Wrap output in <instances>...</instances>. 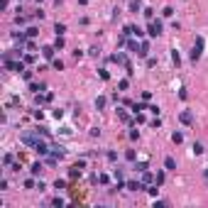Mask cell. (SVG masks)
I'll list each match as a JSON object with an SVG mask.
<instances>
[{"mask_svg": "<svg viewBox=\"0 0 208 208\" xmlns=\"http://www.w3.org/2000/svg\"><path fill=\"white\" fill-rule=\"evenodd\" d=\"M52 66H54L56 71H61L64 69V61H61V59H52Z\"/></svg>", "mask_w": 208, "mask_h": 208, "instance_id": "obj_20", "label": "cell"}, {"mask_svg": "<svg viewBox=\"0 0 208 208\" xmlns=\"http://www.w3.org/2000/svg\"><path fill=\"white\" fill-rule=\"evenodd\" d=\"M52 206H64V198H59V196H56V198H52Z\"/></svg>", "mask_w": 208, "mask_h": 208, "instance_id": "obj_35", "label": "cell"}, {"mask_svg": "<svg viewBox=\"0 0 208 208\" xmlns=\"http://www.w3.org/2000/svg\"><path fill=\"white\" fill-rule=\"evenodd\" d=\"M201 152H203V144L196 142V144H193V154H201Z\"/></svg>", "mask_w": 208, "mask_h": 208, "instance_id": "obj_30", "label": "cell"}, {"mask_svg": "<svg viewBox=\"0 0 208 208\" xmlns=\"http://www.w3.org/2000/svg\"><path fill=\"white\" fill-rule=\"evenodd\" d=\"M147 110H149V113H152V115H159V108H157V105H149V108H147Z\"/></svg>", "mask_w": 208, "mask_h": 208, "instance_id": "obj_40", "label": "cell"}, {"mask_svg": "<svg viewBox=\"0 0 208 208\" xmlns=\"http://www.w3.org/2000/svg\"><path fill=\"white\" fill-rule=\"evenodd\" d=\"M15 25L25 27V25H27V17H25V15H17V17H15Z\"/></svg>", "mask_w": 208, "mask_h": 208, "instance_id": "obj_19", "label": "cell"}, {"mask_svg": "<svg viewBox=\"0 0 208 208\" xmlns=\"http://www.w3.org/2000/svg\"><path fill=\"white\" fill-rule=\"evenodd\" d=\"M137 54H139V56H147V54H149V42H142V44H139Z\"/></svg>", "mask_w": 208, "mask_h": 208, "instance_id": "obj_9", "label": "cell"}, {"mask_svg": "<svg viewBox=\"0 0 208 208\" xmlns=\"http://www.w3.org/2000/svg\"><path fill=\"white\" fill-rule=\"evenodd\" d=\"M164 167H167L169 172H174V169H176V162H174V157H167V159H164Z\"/></svg>", "mask_w": 208, "mask_h": 208, "instance_id": "obj_12", "label": "cell"}, {"mask_svg": "<svg viewBox=\"0 0 208 208\" xmlns=\"http://www.w3.org/2000/svg\"><path fill=\"white\" fill-rule=\"evenodd\" d=\"M22 78H25V81H32V71L25 69V71H22Z\"/></svg>", "mask_w": 208, "mask_h": 208, "instance_id": "obj_36", "label": "cell"}, {"mask_svg": "<svg viewBox=\"0 0 208 208\" xmlns=\"http://www.w3.org/2000/svg\"><path fill=\"white\" fill-rule=\"evenodd\" d=\"M35 2H39V5H42V2H44V0H35Z\"/></svg>", "mask_w": 208, "mask_h": 208, "instance_id": "obj_45", "label": "cell"}, {"mask_svg": "<svg viewBox=\"0 0 208 208\" xmlns=\"http://www.w3.org/2000/svg\"><path fill=\"white\" fill-rule=\"evenodd\" d=\"M201 56H203V37H196V42H193V49H191V61L196 64Z\"/></svg>", "mask_w": 208, "mask_h": 208, "instance_id": "obj_1", "label": "cell"}, {"mask_svg": "<svg viewBox=\"0 0 208 208\" xmlns=\"http://www.w3.org/2000/svg\"><path fill=\"white\" fill-rule=\"evenodd\" d=\"M54 52H56V47H54V44H47V47H44V49H42V56H44V59H49V61H52V59H54Z\"/></svg>", "mask_w": 208, "mask_h": 208, "instance_id": "obj_5", "label": "cell"}, {"mask_svg": "<svg viewBox=\"0 0 208 208\" xmlns=\"http://www.w3.org/2000/svg\"><path fill=\"white\" fill-rule=\"evenodd\" d=\"M2 164H5V167H12V154H5V157H2Z\"/></svg>", "mask_w": 208, "mask_h": 208, "instance_id": "obj_27", "label": "cell"}, {"mask_svg": "<svg viewBox=\"0 0 208 208\" xmlns=\"http://www.w3.org/2000/svg\"><path fill=\"white\" fill-rule=\"evenodd\" d=\"M35 186H37V184L32 181V179H27V181H25V189H35Z\"/></svg>", "mask_w": 208, "mask_h": 208, "instance_id": "obj_41", "label": "cell"}, {"mask_svg": "<svg viewBox=\"0 0 208 208\" xmlns=\"http://www.w3.org/2000/svg\"><path fill=\"white\" fill-rule=\"evenodd\" d=\"M203 179H206V181H208V167H206V172H203Z\"/></svg>", "mask_w": 208, "mask_h": 208, "instance_id": "obj_44", "label": "cell"}, {"mask_svg": "<svg viewBox=\"0 0 208 208\" xmlns=\"http://www.w3.org/2000/svg\"><path fill=\"white\" fill-rule=\"evenodd\" d=\"M125 159H127V162H135V149H127V152H125Z\"/></svg>", "mask_w": 208, "mask_h": 208, "instance_id": "obj_26", "label": "cell"}, {"mask_svg": "<svg viewBox=\"0 0 208 208\" xmlns=\"http://www.w3.org/2000/svg\"><path fill=\"white\" fill-rule=\"evenodd\" d=\"M172 142H174V144H181V142H184V135H181V132H174V135H172Z\"/></svg>", "mask_w": 208, "mask_h": 208, "instance_id": "obj_18", "label": "cell"}, {"mask_svg": "<svg viewBox=\"0 0 208 208\" xmlns=\"http://www.w3.org/2000/svg\"><path fill=\"white\" fill-rule=\"evenodd\" d=\"M144 17H147V20H154V10H152V7H144Z\"/></svg>", "mask_w": 208, "mask_h": 208, "instance_id": "obj_25", "label": "cell"}, {"mask_svg": "<svg viewBox=\"0 0 208 208\" xmlns=\"http://www.w3.org/2000/svg\"><path fill=\"white\" fill-rule=\"evenodd\" d=\"M88 54H91V56H98V54H101V49H98V47H91V49H88Z\"/></svg>", "mask_w": 208, "mask_h": 208, "instance_id": "obj_34", "label": "cell"}, {"mask_svg": "<svg viewBox=\"0 0 208 208\" xmlns=\"http://www.w3.org/2000/svg\"><path fill=\"white\" fill-rule=\"evenodd\" d=\"M7 5H10V0H0V7L2 10H7Z\"/></svg>", "mask_w": 208, "mask_h": 208, "instance_id": "obj_43", "label": "cell"}, {"mask_svg": "<svg viewBox=\"0 0 208 208\" xmlns=\"http://www.w3.org/2000/svg\"><path fill=\"white\" fill-rule=\"evenodd\" d=\"M142 110H147L144 103H132V113H142Z\"/></svg>", "mask_w": 208, "mask_h": 208, "instance_id": "obj_23", "label": "cell"}, {"mask_svg": "<svg viewBox=\"0 0 208 208\" xmlns=\"http://www.w3.org/2000/svg\"><path fill=\"white\" fill-rule=\"evenodd\" d=\"M172 61H174V66H179V64H181V56H179V52H176V49L172 52Z\"/></svg>", "mask_w": 208, "mask_h": 208, "instance_id": "obj_21", "label": "cell"}, {"mask_svg": "<svg viewBox=\"0 0 208 208\" xmlns=\"http://www.w3.org/2000/svg\"><path fill=\"white\" fill-rule=\"evenodd\" d=\"M54 47H56V52L64 49V37H56V39H54Z\"/></svg>", "mask_w": 208, "mask_h": 208, "instance_id": "obj_22", "label": "cell"}, {"mask_svg": "<svg viewBox=\"0 0 208 208\" xmlns=\"http://www.w3.org/2000/svg\"><path fill=\"white\" fill-rule=\"evenodd\" d=\"M113 176H115V181H118V184H123V172H120V169H115Z\"/></svg>", "mask_w": 208, "mask_h": 208, "instance_id": "obj_31", "label": "cell"}, {"mask_svg": "<svg viewBox=\"0 0 208 208\" xmlns=\"http://www.w3.org/2000/svg\"><path fill=\"white\" fill-rule=\"evenodd\" d=\"M54 32H56V37H61L66 32V25H64V22H56V25H54Z\"/></svg>", "mask_w": 208, "mask_h": 208, "instance_id": "obj_11", "label": "cell"}, {"mask_svg": "<svg viewBox=\"0 0 208 208\" xmlns=\"http://www.w3.org/2000/svg\"><path fill=\"white\" fill-rule=\"evenodd\" d=\"M162 15H164V17H172V15H174V7H169V5H167V7L162 10Z\"/></svg>", "mask_w": 208, "mask_h": 208, "instance_id": "obj_28", "label": "cell"}, {"mask_svg": "<svg viewBox=\"0 0 208 208\" xmlns=\"http://www.w3.org/2000/svg\"><path fill=\"white\" fill-rule=\"evenodd\" d=\"M179 120H181L184 125H191V123H193V115H191V110H181V115H179Z\"/></svg>", "mask_w": 208, "mask_h": 208, "instance_id": "obj_6", "label": "cell"}, {"mask_svg": "<svg viewBox=\"0 0 208 208\" xmlns=\"http://www.w3.org/2000/svg\"><path fill=\"white\" fill-rule=\"evenodd\" d=\"M118 88H120V91H127V81H125V78H123V81H120V83H118Z\"/></svg>", "mask_w": 208, "mask_h": 208, "instance_id": "obj_39", "label": "cell"}, {"mask_svg": "<svg viewBox=\"0 0 208 208\" xmlns=\"http://www.w3.org/2000/svg\"><path fill=\"white\" fill-rule=\"evenodd\" d=\"M147 66H149V69H152V66H157V59H154V56H149V59H147Z\"/></svg>", "mask_w": 208, "mask_h": 208, "instance_id": "obj_38", "label": "cell"}, {"mask_svg": "<svg viewBox=\"0 0 208 208\" xmlns=\"http://www.w3.org/2000/svg\"><path fill=\"white\" fill-rule=\"evenodd\" d=\"M32 17H35V20H44V12H42V10H35Z\"/></svg>", "mask_w": 208, "mask_h": 208, "instance_id": "obj_32", "label": "cell"}, {"mask_svg": "<svg viewBox=\"0 0 208 208\" xmlns=\"http://www.w3.org/2000/svg\"><path fill=\"white\" fill-rule=\"evenodd\" d=\"M25 35L30 37V39H35V37L39 35V27H27V32H25Z\"/></svg>", "mask_w": 208, "mask_h": 208, "instance_id": "obj_16", "label": "cell"}, {"mask_svg": "<svg viewBox=\"0 0 208 208\" xmlns=\"http://www.w3.org/2000/svg\"><path fill=\"white\" fill-rule=\"evenodd\" d=\"M110 61H115V64H123V66H125V64H127V56H125L123 52H118V54H113V56H110Z\"/></svg>", "mask_w": 208, "mask_h": 208, "instance_id": "obj_7", "label": "cell"}, {"mask_svg": "<svg viewBox=\"0 0 208 208\" xmlns=\"http://www.w3.org/2000/svg\"><path fill=\"white\" fill-rule=\"evenodd\" d=\"M130 10L137 12V10H139V0H130Z\"/></svg>", "mask_w": 208, "mask_h": 208, "instance_id": "obj_29", "label": "cell"}, {"mask_svg": "<svg viewBox=\"0 0 208 208\" xmlns=\"http://www.w3.org/2000/svg\"><path fill=\"white\" fill-rule=\"evenodd\" d=\"M105 105H108V98H105V96H98V98H96V108H98V110H103Z\"/></svg>", "mask_w": 208, "mask_h": 208, "instance_id": "obj_10", "label": "cell"}, {"mask_svg": "<svg viewBox=\"0 0 208 208\" xmlns=\"http://www.w3.org/2000/svg\"><path fill=\"white\" fill-rule=\"evenodd\" d=\"M42 169H44V167H42V162H35L30 172H32V176H39V172H42Z\"/></svg>", "mask_w": 208, "mask_h": 208, "instance_id": "obj_14", "label": "cell"}, {"mask_svg": "<svg viewBox=\"0 0 208 208\" xmlns=\"http://www.w3.org/2000/svg\"><path fill=\"white\" fill-rule=\"evenodd\" d=\"M101 78H103V81H108V78H110V73H108L105 69H101Z\"/></svg>", "mask_w": 208, "mask_h": 208, "instance_id": "obj_42", "label": "cell"}, {"mask_svg": "<svg viewBox=\"0 0 208 208\" xmlns=\"http://www.w3.org/2000/svg\"><path fill=\"white\" fill-rule=\"evenodd\" d=\"M118 118H120V120H125V123H135V120H130V118H127L125 108H118Z\"/></svg>", "mask_w": 208, "mask_h": 208, "instance_id": "obj_13", "label": "cell"}, {"mask_svg": "<svg viewBox=\"0 0 208 208\" xmlns=\"http://www.w3.org/2000/svg\"><path fill=\"white\" fill-rule=\"evenodd\" d=\"M127 49H130V52H135V54H137V42H127Z\"/></svg>", "mask_w": 208, "mask_h": 208, "instance_id": "obj_33", "label": "cell"}, {"mask_svg": "<svg viewBox=\"0 0 208 208\" xmlns=\"http://www.w3.org/2000/svg\"><path fill=\"white\" fill-rule=\"evenodd\" d=\"M54 189H56V191H64V189H66V181H64V179H56V181H54Z\"/></svg>", "mask_w": 208, "mask_h": 208, "instance_id": "obj_17", "label": "cell"}, {"mask_svg": "<svg viewBox=\"0 0 208 208\" xmlns=\"http://www.w3.org/2000/svg\"><path fill=\"white\" fill-rule=\"evenodd\" d=\"M144 169H147V164H144V162H139V164H135V172H144Z\"/></svg>", "mask_w": 208, "mask_h": 208, "instance_id": "obj_37", "label": "cell"}, {"mask_svg": "<svg viewBox=\"0 0 208 208\" xmlns=\"http://www.w3.org/2000/svg\"><path fill=\"white\" fill-rule=\"evenodd\" d=\"M154 184H159V186L164 184V172H157V176H154Z\"/></svg>", "mask_w": 208, "mask_h": 208, "instance_id": "obj_24", "label": "cell"}, {"mask_svg": "<svg viewBox=\"0 0 208 208\" xmlns=\"http://www.w3.org/2000/svg\"><path fill=\"white\" fill-rule=\"evenodd\" d=\"M30 91H32V93H39V91H44V86H42V83H35V81H30Z\"/></svg>", "mask_w": 208, "mask_h": 208, "instance_id": "obj_15", "label": "cell"}, {"mask_svg": "<svg viewBox=\"0 0 208 208\" xmlns=\"http://www.w3.org/2000/svg\"><path fill=\"white\" fill-rule=\"evenodd\" d=\"M83 169H86V159H78V162H76V164L71 167L69 176H71V179H78V176H81V172H83Z\"/></svg>", "mask_w": 208, "mask_h": 208, "instance_id": "obj_3", "label": "cell"}, {"mask_svg": "<svg viewBox=\"0 0 208 208\" xmlns=\"http://www.w3.org/2000/svg\"><path fill=\"white\" fill-rule=\"evenodd\" d=\"M162 30H164V27H162L159 20H149V27H147V35H149V37H159Z\"/></svg>", "mask_w": 208, "mask_h": 208, "instance_id": "obj_2", "label": "cell"}, {"mask_svg": "<svg viewBox=\"0 0 208 208\" xmlns=\"http://www.w3.org/2000/svg\"><path fill=\"white\" fill-rule=\"evenodd\" d=\"M125 189H130V191H142V189H144V184H142V181H127V184H125Z\"/></svg>", "mask_w": 208, "mask_h": 208, "instance_id": "obj_8", "label": "cell"}, {"mask_svg": "<svg viewBox=\"0 0 208 208\" xmlns=\"http://www.w3.org/2000/svg\"><path fill=\"white\" fill-rule=\"evenodd\" d=\"M139 181H142L144 186H152V184H154V176L149 174V169H144V172H139Z\"/></svg>", "mask_w": 208, "mask_h": 208, "instance_id": "obj_4", "label": "cell"}]
</instances>
